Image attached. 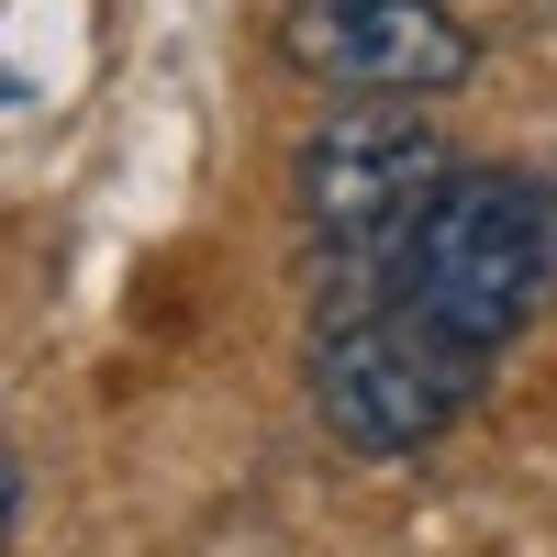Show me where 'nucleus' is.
<instances>
[{
	"label": "nucleus",
	"instance_id": "nucleus-1",
	"mask_svg": "<svg viewBox=\"0 0 557 557\" xmlns=\"http://www.w3.org/2000/svg\"><path fill=\"white\" fill-rule=\"evenodd\" d=\"M546 278H557V190L524 168H457L424 201V223H412L391 301H412L446 346L502 357L535 323Z\"/></svg>",
	"mask_w": 557,
	"mask_h": 557
},
{
	"label": "nucleus",
	"instance_id": "nucleus-2",
	"mask_svg": "<svg viewBox=\"0 0 557 557\" xmlns=\"http://www.w3.org/2000/svg\"><path fill=\"white\" fill-rule=\"evenodd\" d=\"M457 178L446 134L424 101H335L301 157H290V201H301V235L323 257V301L335 290H391V268L412 246L424 201Z\"/></svg>",
	"mask_w": 557,
	"mask_h": 557
},
{
	"label": "nucleus",
	"instance_id": "nucleus-3",
	"mask_svg": "<svg viewBox=\"0 0 557 557\" xmlns=\"http://www.w3.org/2000/svg\"><path fill=\"white\" fill-rule=\"evenodd\" d=\"M301 380H312V412H323L335 446H357V457H424L435 435H457V412L480 401L491 357L446 346L435 323L412 301H391V290H335L312 312Z\"/></svg>",
	"mask_w": 557,
	"mask_h": 557
},
{
	"label": "nucleus",
	"instance_id": "nucleus-4",
	"mask_svg": "<svg viewBox=\"0 0 557 557\" xmlns=\"http://www.w3.org/2000/svg\"><path fill=\"white\" fill-rule=\"evenodd\" d=\"M290 67L346 101H435L480 67V34L446 0H290Z\"/></svg>",
	"mask_w": 557,
	"mask_h": 557
},
{
	"label": "nucleus",
	"instance_id": "nucleus-5",
	"mask_svg": "<svg viewBox=\"0 0 557 557\" xmlns=\"http://www.w3.org/2000/svg\"><path fill=\"white\" fill-rule=\"evenodd\" d=\"M12 535H23V457L0 446V557H12Z\"/></svg>",
	"mask_w": 557,
	"mask_h": 557
}]
</instances>
